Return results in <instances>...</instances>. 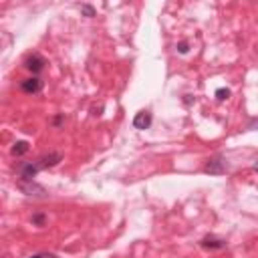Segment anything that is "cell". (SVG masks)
Listing matches in <instances>:
<instances>
[{
  "label": "cell",
  "mask_w": 258,
  "mask_h": 258,
  "mask_svg": "<svg viewBox=\"0 0 258 258\" xmlns=\"http://www.w3.org/2000/svg\"><path fill=\"white\" fill-rule=\"evenodd\" d=\"M28 258H58L56 254H50V252H38V254H32Z\"/></svg>",
  "instance_id": "cell-14"
},
{
  "label": "cell",
  "mask_w": 258,
  "mask_h": 258,
  "mask_svg": "<svg viewBox=\"0 0 258 258\" xmlns=\"http://www.w3.org/2000/svg\"><path fill=\"white\" fill-rule=\"evenodd\" d=\"M36 159H38V163L42 165V169H46V167L58 165V163L62 161V155H60L58 151H48V153H44V155H40V157H36Z\"/></svg>",
  "instance_id": "cell-6"
},
{
  "label": "cell",
  "mask_w": 258,
  "mask_h": 258,
  "mask_svg": "<svg viewBox=\"0 0 258 258\" xmlns=\"http://www.w3.org/2000/svg\"><path fill=\"white\" fill-rule=\"evenodd\" d=\"M62 121H64V117H62V115H58V117H54V121H52V123H54V125L58 127V125H60Z\"/></svg>",
  "instance_id": "cell-16"
},
{
  "label": "cell",
  "mask_w": 258,
  "mask_h": 258,
  "mask_svg": "<svg viewBox=\"0 0 258 258\" xmlns=\"http://www.w3.org/2000/svg\"><path fill=\"white\" fill-rule=\"evenodd\" d=\"M18 187H20L26 196H36V198H44V196H46L44 187L38 185V183H34V181H18Z\"/></svg>",
  "instance_id": "cell-5"
},
{
  "label": "cell",
  "mask_w": 258,
  "mask_h": 258,
  "mask_svg": "<svg viewBox=\"0 0 258 258\" xmlns=\"http://www.w3.org/2000/svg\"><path fill=\"white\" fill-rule=\"evenodd\" d=\"M28 149H30L28 141H16L10 151H12V155H24V153H28Z\"/></svg>",
  "instance_id": "cell-9"
},
{
  "label": "cell",
  "mask_w": 258,
  "mask_h": 258,
  "mask_svg": "<svg viewBox=\"0 0 258 258\" xmlns=\"http://www.w3.org/2000/svg\"><path fill=\"white\" fill-rule=\"evenodd\" d=\"M151 125V113L149 111H139L133 117V127L135 129H147Z\"/></svg>",
  "instance_id": "cell-7"
},
{
  "label": "cell",
  "mask_w": 258,
  "mask_h": 258,
  "mask_svg": "<svg viewBox=\"0 0 258 258\" xmlns=\"http://www.w3.org/2000/svg\"><path fill=\"white\" fill-rule=\"evenodd\" d=\"M216 99H218V101H226V99H230V89H224V87L216 89Z\"/></svg>",
  "instance_id": "cell-10"
},
{
  "label": "cell",
  "mask_w": 258,
  "mask_h": 258,
  "mask_svg": "<svg viewBox=\"0 0 258 258\" xmlns=\"http://www.w3.org/2000/svg\"><path fill=\"white\" fill-rule=\"evenodd\" d=\"M81 12H83L87 18H93V16H95V8H93L91 4H83V6H81Z\"/></svg>",
  "instance_id": "cell-11"
},
{
  "label": "cell",
  "mask_w": 258,
  "mask_h": 258,
  "mask_svg": "<svg viewBox=\"0 0 258 258\" xmlns=\"http://www.w3.org/2000/svg\"><path fill=\"white\" fill-rule=\"evenodd\" d=\"M246 129H250V131H258V117H252V119L248 121Z\"/></svg>",
  "instance_id": "cell-13"
},
{
  "label": "cell",
  "mask_w": 258,
  "mask_h": 258,
  "mask_svg": "<svg viewBox=\"0 0 258 258\" xmlns=\"http://www.w3.org/2000/svg\"><path fill=\"white\" fill-rule=\"evenodd\" d=\"M44 222H46V216H44V214H40V212H38V214H34V216H32V224H34V226H42Z\"/></svg>",
  "instance_id": "cell-12"
},
{
  "label": "cell",
  "mask_w": 258,
  "mask_h": 258,
  "mask_svg": "<svg viewBox=\"0 0 258 258\" xmlns=\"http://www.w3.org/2000/svg\"><path fill=\"white\" fill-rule=\"evenodd\" d=\"M187 50H189V44H187L185 40H181V42L177 44V52H181V54H185Z\"/></svg>",
  "instance_id": "cell-15"
},
{
  "label": "cell",
  "mask_w": 258,
  "mask_h": 258,
  "mask_svg": "<svg viewBox=\"0 0 258 258\" xmlns=\"http://www.w3.org/2000/svg\"><path fill=\"white\" fill-rule=\"evenodd\" d=\"M254 169H256V171H258V161H256V163H254Z\"/></svg>",
  "instance_id": "cell-17"
},
{
  "label": "cell",
  "mask_w": 258,
  "mask_h": 258,
  "mask_svg": "<svg viewBox=\"0 0 258 258\" xmlns=\"http://www.w3.org/2000/svg\"><path fill=\"white\" fill-rule=\"evenodd\" d=\"M16 171H18L20 181H34V177L38 175V171H42V165L38 163V159H34V161H22V163L16 165Z\"/></svg>",
  "instance_id": "cell-1"
},
{
  "label": "cell",
  "mask_w": 258,
  "mask_h": 258,
  "mask_svg": "<svg viewBox=\"0 0 258 258\" xmlns=\"http://www.w3.org/2000/svg\"><path fill=\"white\" fill-rule=\"evenodd\" d=\"M204 171L210 173V175H222V173H226V161H224V155H222V153L212 155V157L204 163Z\"/></svg>",
  "instance_id": "cell-2"
},
{
  "label": "cell",
  "mask_w": 258,
  "mask_h": 258,
  "mask_svg": "<svg viewBox=\"0 0 258 258\" xmlns=\"http://www.w3.org/2000/svg\"><path fill=\"white\" fill-rule=\"evenodd\" d=\"M20 89L24 93H28V95H36V93L42 91V81L38 77H28V79L20 81Z\"/></svg>",
  "instance_id": "cell-4"
},
{
  "label": "cell",
  "mask_w": 258,
  "mask_h": 258,
  "mask_svg": "<svg viewBox=\"0 0 258 258\" xmlns=\"http://www.w3.org/2000/svg\"><path fill=\"white\" fill-rule=\"evenodd\" d=\"M200 246L206 248V250H220V248L226 246V242L222 238H216V236H206V238H202Z\"/></svg>",
  "instance_id": "cell-8"
},
{
  "label": "cell",
  "mask_w": 258,
  "mask_h": 258,
  "mask_svg": "<svg viewBox=\"0 0 258 258\" xmlns=\"http://www.w3.org/2000/svg\"><path fill=\"white\" fill-rule=\"evenodd\" d=\"M44 64H46V60H44V56H40L38 52L26 56V60H24V69L30 71L32 75H38V73L44 69Z\"/></svg>",
  "instance_id": "cell-3"
}]
</instances>
